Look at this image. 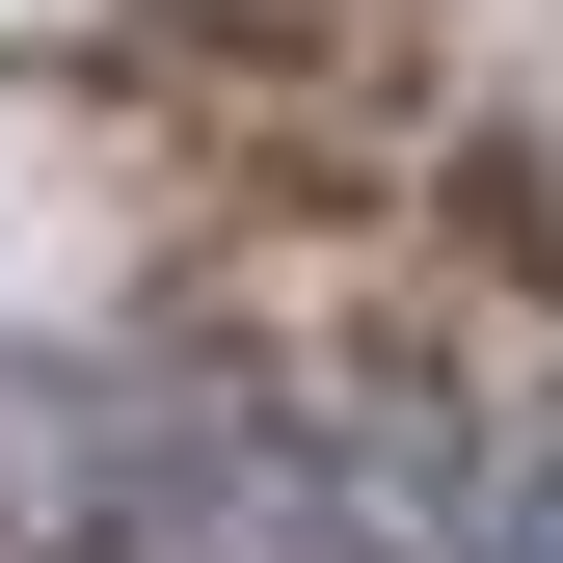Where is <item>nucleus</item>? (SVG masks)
I'll list each match as a JSON object with an SVG mask.
<instances>
[{"instance_id": "obj_1", "label": "nucleus", "mask_w": 563, "mask_h": 563, "mask_svg": "<svg viewBox=\"0 0 563 563\" xmlns=\"http://www.w3.org/2000/svg\"><path fill=\"white\" fill-rule=\"evenodd\" d=\"M483 563H563V402H537V430H483Z\"/></svg>"}]
</instances>
